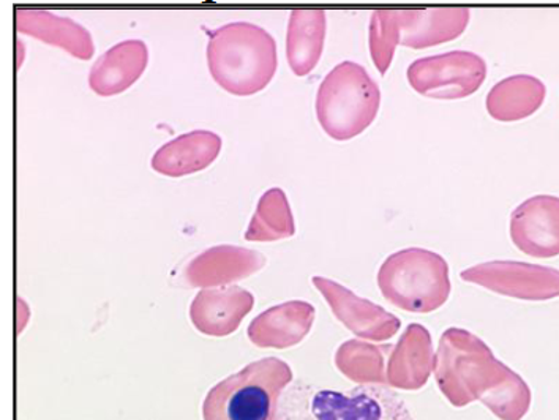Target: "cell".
<instances>
[{"label": "cell", "instance_id": "cell-1", "mask_svg": "<svg viewBox=\"0 0 559 420\" xmlns=\"http://www.w3.org/2000/svg\"><path fill=\"white\" fill-rule=\"evenodd\" d=\"M274 420H416L400 392L385 384L349 391L297 381L278 401Z\"/></svg>", "mask_w": 559, "mask_h": 420}, {"label": "cell", "instance_id": "cell-2", "mask_svg": "<svg viewBox=\"0 0 559 420\" xmlns=\"http://www.w3.org/2000/svg\"><path fill=\"white\" fill-rule=\"evenodd\" d=\"M207 65L218 86L237 97H249L274 80L277 44L258 24L228 23L209 34Z\"/></svg>", "mask_w": 559, "mask_h": 420}, {"label": "cell", "instance_id": "cell-3", "mask_svg": "<svg viewBox=\"0 0 559 420\" xmlns=\"http://www.w3.org/2000/svg\"><path fill=\"white\" fill-rule=\"evenodd\" d=\"M472 10L442 7L423 10H377L371 13L370 55L380 75L388 73L395 48L424 49L455 40L468 27Z\"/></svg>", "mask_w": 559, "mask_h": 420}, {"label": "cell", "instance_id": "cell-4", "mask_svg": "<svg viewBox=\"0 0 559 420\" xmlns=\"http://www.w3.org/2000/svg\"><path fill=\"white\" fill-rule=\"evenodd\" d=\"M293 383V370L278 358L251 362L209 391L204 420H274L283 392Z\"/></svg>", "mask_w": 559, "mask_h": 420}, {"label": "cell", "instance_id": "cell-5", "mask_svg": "<svg viewBox=\"0 0 559 420\" xmlns=\"http://www.w3.org/2000/svg\"><path fill=\"white\" fill-rule=\"evenodd\" d=\"M381 89L366 67L353 60L335 65L317 94V118L325 133L348 141L366 132L377 119Z\"/></svg>", "mask_w": 559, "mask_h": 420}, {"label": "cell", "instance_id": "cell-6", "mask_svg": "<svg viewBox=\"0 0 559 420\" xmlns=\"http://www.w3.org/2000/svg\"><path fill=\"white\" fill-rule=\"evenodd\" d=\"M380 286L385 298L402 309L431 312L448 299V264L428 250H402L381 267Z\"/></svg>", "mask_w": 559, "mask_h": 420}, {"label": "cell", "instance_id": "cell-7", "mask_svg": "<svg viewBox=\"0 0 559 420\" xmlns=\"http://www.w3.org/2000/svg\"><path fill=\"white\" fill-rule=\"evenodd\" d=\"M406 77L424 97L460 100L480 89L487 77V62L472 51L442 52L414 60Z\"/></svg>", "mask_w": 559, "mask_h": 420}, {"label": "cell", "instance_id": "cell-8", "mask_svg": "<svg viewBox=\"0 0 559 420\" xmlns=\"http://www.w3.org/2000/svg\"><path fill=\"white\" fill-rule=\"evenodd\" d=\"M511 238L520 252L536 257L559 255V196L536 195L511 215Z\"/></svg>", "mask_w": 559, "mask_h": 420}, {"label": "cell", "instance_id": "cell-9", "mask_svg": "<svg viewBox=\"0 0 559 420\" xmlns=\"http://www.w3.org/2000/svg\"><path fill=\"white\" fill-rule=\"evenodd\" d=\"M465 278L520 299L545 300L559 296V271L533 264H487L465 272Z\"/></svg>", "mask_w": 559, "mask_h": 420}, {"label": "cell", "instance_id": "cell-10", "mask_svg": "<svg viewBox=\"0 0 559 420\" xmlns=\"http://www.w3.org/2000/svg\"><path fill=\"white\" fill-rule=\"evenodd\" d=\"M148 62L147 45L143 40H123L98 58L88 73V87L100 97H112L132 87Z\"/></svg>", "mask_w": 559, "mask_h": 420}, {"label": "cell", "instance_id": "cell-11", "mask_svg": "<svg viewBox=\"0 0 559 420\" xmlns=\"http://www.w3.org/2000/svg\"><path fill=\"white\" fill-rule=\"evenodd\" d=\"M222 137L209 130H194L163 144L152 157L154 171L168 178H182L203 171L217 160Z\"/></svg>", "mask_w": 559, "mask_h": 420}, {"label": "cell", "instance_id": "cell-12", "mask_svg": "<svg viewBox=\"0 0 559 420\" xmlns=\"http://www.w3.org/2000/svg\"><path fill=\"white\" fill-rule=\"evenodd\" d=\"M15 27L21 34L66 49L73 58L88 60L94 56L91 32L70 17L56 15L48 10L17 9Z\"/></svg>", "mask_w": 559, "mask_h": 420}, {"label": "cell", "instance_id": "cell-13", "mask_svg": "<svg viewBox=\"0 0 559 420\" xmlns=\"http://www.w3.org/2000/svg\"><path fill=\"white\" fill-rule=\"evenodd\" d=\"M328 17L324 10H293L286 32V59L296 76H307L323 56Z\"/></svg>", "mask_w": 559, "mask_h": 420}, {"label": "cell", "instance_id": "cell-14", "mask_svg": "<svg viewBox=\"0 0 559 420\" xmlns=\"http://www.w3.org/2000/svg\"><path fill=\"white\" fill-rule=\"evenodd\" d=\"M547 97L544 81L533 75H512L498 81L487 94V111L498 122H516L539 111Z\"/></svg>", "mask_w": 559, "mask_h": 420}, {"label": "cell", "instance_id": "cell-15", "mask_svg": "<svg viewBox=\"0 0 559 420\" xmlns=\"http://www.w3.org/2000/svg\"><path fill=\"white\" fill-rule=\"evenodd\" d=\"M250 307V295L243 289L204 291L193 303L192 315L201 331L212 335H225L235 329Z\"/></svg>", "mask_w": 559, "mask_h": 420}, {"label": "cell", "instance_id": "cell-16", "mask_svg": "<svg viewBox=\"0 0 559 420\" xmlns=\"http://www.w3.org/2000/svg\"><path fill=\"white\" fill-rule=\"evenodd\" d=\"M313 307L304 302H292L277 307L254 320L250 335L263 345H283L299 340L311 324Z\"/></svg>", "mask_w": 559, "mask_h": 420}, {"label": "cell", "instance_id": "cell-17", "mask_svg": "<svg viewBox=\"0 0 559 420\" xmlns=\"http://www.w3.org/2000/svg\"><path fill=\"white\" fill-rule=\"evenodd\" d=\"M295 215L282 189H269L258 201L257 211L247 229L249 240H278L295 235Z\"/></svg>", "mask_w": 559, "mask_h": 420}, {"label": "cell", "instance_id": "cell-18", "mask_svg": "<svg viewBox=\"0 0 559 420\" xmlns=\"http://www.w3.org/2000/svg\"><path fill=\"white\" fill-rule=\"evenodd\" d=\"M314 284L323 288L332 305L337 309L338 315L343 320L348 321L349 326L354 327V329L381 334L383 331H392L395 326L399 327V323H395L391 316L384 315L377 307H371L370 309L368 303L357 302L356 299L352 298V295L343 291L342 288L331 284V281L323 280V278H314Z\"/></svg>", "mask_w": 559, "mask_h": 420}, {"label": "cell", "instance_id": "cell-19", "mask_svg": "<svg viewBox=\"0 0 559 420\" xmlns=\"http://www.w3.org/2000/svg\"><path fill=\"white\" fill-rule=\"evenodd\" d=\"M260 257V255L249 252V250L221 247V249L209 250L200 260H197L194 274H197L198 280L218 277L229 278L233 275L243 274V271L254 269Z\"/></svg>", "mask_w": 559, "mask_h": 420}]
</instances>
